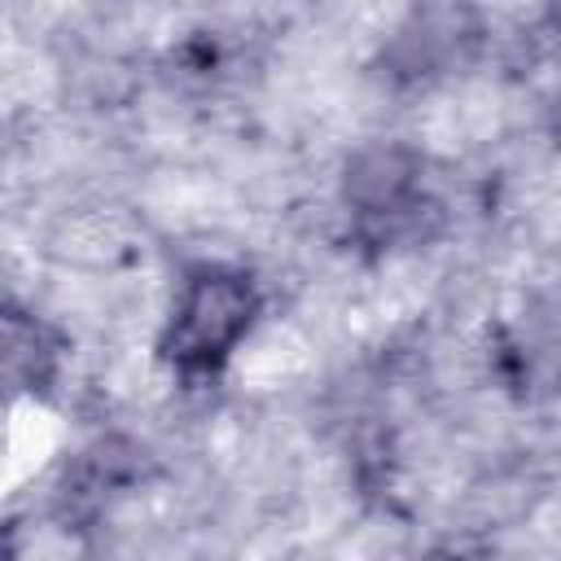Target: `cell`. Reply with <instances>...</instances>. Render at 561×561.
Segmentation results:
<instances>
[{
  "label": "cell",
  "instance_id": "6da1fadb",
  "mask_svg": "<svg viewBox=\"0 0 561 561\" xmlns=\"http://www.w3.org/2000/svg\"><path fill=\"white\" fill-rule=\"evenodd\" d=\"M254 316H259V294L245 272L224 267V263L193 267L171 307L162 355L180 373H210L237 351Z\"/></svg>",
  "mask_w": 561,
  "mask_h": 561
},
{
  "label": "cell",
  "instance_id": "7a4b0ae2",
  "mask_svg": "<svg viewBox=\"0 0 561 561\" xmlns=\"http://www.w3.org/2000/svg\"><path fill=\"white\" fill-rule=\"evenodd\" d=\"M421 158L408 145H364L342 175V197L359 219H394L412 206Z\"/></svg>",
  "mask_w": 561,
  "mask_h": 561
},
{
  "label": "cell",
  "instance_id": "3957f363",
  "mask_svg": "<svg viewBox=\"0 0 561 561\" xmlns=\"http://www.w3.org/2000/svg\"><path fill=\"white\" fill-rule=\"evenodd\" d=\"M421 561H465L460 552H430V557H421Z\"/></svg>",
  "mask_w": 561,
  "mask_h": 561
}]
</instances>
